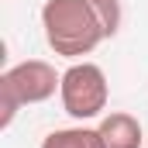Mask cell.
I'll use <instances>...</instances> for the list:
<instances>
[{
  "label": "cell",
  "mask_w": 148,
  "mask_h": 148,
  "mask_svg": "<svg viewBox=\"0 0 148 148\" xmlns=\"http://www.w3.org/2000/svg\"><path fill=\"white\" fill-rule=\"evenodd\" d=\"M90 7H93L97 21H100V28H103V38H114L121 31V24H124V7H121V0H90Z\"/></svg>",
  "instance_id": "obj_6"
},
{
  "label": "cell",
  "mask_w": 148,
  "mask_h": 148,
  "mask_svg": "<svg viewBox=\"0 0 148 148\" xmlns=\"http://www.w3.org/2000/svg\"><path fill=\"white\" fill-rule=\"evenodd\" d=\"M62 110L69 114L73 121L86 124V121H97L107 110V100H110V86H107V73L97 66V62H73L66 73H62Z\"/></svg>",
  "instance_id": "obj_3"
},
{
  "label": "cell",
  "mask_w": 148,
  "mask_h": 148,
  "mask_svg": "<svg viewBox=\"0 0 148 148\" xmlns=\"http://www.w3.org/2000/svg\"><path fill=\"white\" fill-rule=\"evenodd\" d=\"M41 31L48 48L62 59H83L103 41V28L90 0H45Z\"/></svg>",
  "instance_id": "obj_1"
},
{
  "label": "cell",
  "mask_w": 148,
  "mask_h": 148,
  "mask_svg": "<svg viewBox=\"0 0 148 148\" xmlns=\"http://www.w3.org/2000/svg\"><path fill=\"white\" fill-rule=\"evenodd\" d=\"M41 148H103V138H100V127L76 124V127L48 131L41 138Z\"/></svg>",
  "instance_id": "obj_5"
},
{
  "label": "cell",
  "mask_w": 148,
  "mask_h": 148,
  "mask_svg": "<svg viewBox=\"0 0 148 148\" xmlns=\"http://www.w3.org/2000/svg\"><path fill=\"white\" fill-rule=\"evenodd\" d=\"M103 148H141V121L127 110H110L100 117Z\"/></svg>",
  "instance_id": "obj_4"
},
{
  "label": "cell",
  "mask_w": 148,
  "mask_h": 148,
  "mask_svg": "<svg viewBox=\"0 0 148 148\" xmlns=\"http://www.w3.org/2000/svg\"><path fill=\"white\" fill-rule=\"evenodd\" d=\"M62 90V73L45 59H24L0 73V131L14 124V114L28 103H45Z\"/></svg>",
  "instance_id": "obj_2"
}]
</instances>
